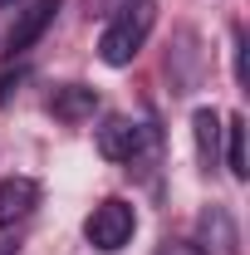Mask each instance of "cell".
Returning <instances> with one entry per match:
<instances>
[{
	"mask_svg": "<svg viewBox=\"0 0 250 255\" xmlns=\"http://www.w3.org/2000/svg\"><path fill=\"white\" fill-rule=\"evenodd\" d=\"M152 147H157V132L147 123H137V118L113 113V118H103V128H98V152L108 162H142Z\"/></svg>",
	"mask_w": 250,
	"mask_h": 255,
	"instance_id": "3",
	"label": "cell"
},
{
	"mask_svg": "<svg viewBox=\"0 0 250 255\" xmlns=\"http://www.w3.org/2000/svg\"><path fill=\"white\" fill-rule=\"evenodd\" d=\"M54 10H59V0H34L30 10H20V20H15V30H10V39H5V49L10 54H25L39 34L49 30V20H54Z\"/></svg>",
	"mask_w": 250,
	"mask_h": 255,
	"instance_id": "5",
	"label": "cell"
},
{
	"mask_svg": "<svg viewBox=\"0 0 250 255\" xmlns=\"http://www.w3.org/2000/svg\"><path fill=\"white\" fill-rule=\"evenodd\" d=\"M15 84H20V74H15V79H10V74H0V103L15 94Z\"/></svg>",
	"mask_w": 250,
	"mask_h": 255,
	"instance_id": "12",
	"label": "cell"
},
{
	"mask_svg": "<svg viewBox=\"0 0 250 255\" xmlns=\"http://www.w3.org/2000/svg\"><path fill=\"white\" fill-rule=\"evenodd\" d=\"M196 246H201V251L216 246V255H236V226H231V211H226V206L201 211V241H196Z\"/></svg>",
	"mask_w": 250,
	"mask_h": 255,
	"instance_id": "8",
	"label": "cell"
},
{
	"mask_svg": "<svg viewBox=\"0 0 250 255\" xmlns=\"http://www.w3.org/2000/svg\"><path fill=\"white\" fill-rule=\"evenodd\" d=\"M236 79L246 84V34L236 30Z\"/></svg>",
	"mask_w": 250,
	"mask_h": 255,
	"instance_id": "11",
	"label": "cell"
},
{
	"mask_svg": "<svg viewBox=\"0 0 250 255\" xmlns=\"http://www.w3.org/2000/svg\"><path fill=\"white\" fill-rule=\"evenodd\" d=\"M221 132H226V162H231V177L246 182V177H250V162H246V118H226Z\"/></svg>",
	"mask_w": 250,
	"mask_h": 255,
	"instance_id": "9",
	"label": "cell"
},
{
	"mask_svg": "<svg viewBox=\"0 0 250 255\" xmlns=\"http://www.w3.org/2000/svg\"><path fill=\"white\" fill-rule=\"evenodd\" d=\"M94 108H98V89H89V84H59L49 94V113L64 123H84V118H94Z\"/></svg>",
	"mask_w": 250,
	"mask_h": 255,
	"instance_id": "6",
	"label": "cell"
},
{
	"mask_svg": "<svg viewBox=\"0 0 250 255\" xmlns=\"http://www.w3.org/2000/svg\"><path fill=\"white\" fill-rule=\"evenodd\" d=\"M132 231H137V211L127 206L123 196H108V201H98L94 211H89V221H84V236H89V246L103 255L123 251L127 241H132Z\"/></svg>",
	"mask_w": 250,
	"mask_h": 255,
	"instance_id": "2",
	"label": "cell"
},
{
	"mask_svg": "<svg viewBox=\"0 0 250 255\" xmlns=\"http://www.w3.org/2000/svg\"><path fill=\"white\" fill-rule=\"evenodd\" d=\"M152 25H157L152 0H127L123 10L103 25V34H98V59L108 64V69H127V64L137 59V49L147 44Z\"/></svg>",
	"mask_w": 250,
	"mask_h": 255,
	"instance_id": "1",
	"label": "cell"
},
{
	"mask_svg": "<svg viewBox=\"0 0 250 255\" xmlns=\"http://www.w3.org/2000/svg\"><path fill=\"white\" fill-rule=\"evenodd\" d=\"M191 137H196L201 167L211 172V167H216V152H221V113L216 108H196V113H191Z\"/></svg>",
	"mask_w": 250,
	"mask_h": 255,
	"instance_id": "7",
	"label": "cell"
},
{
	"mask_svg": "<svg viewBox=\"0 0 250 255\" xmlns=\"http://www.w3.org/2000/svg\"><path fill=\"white\" fill-rule=\"evenodd\" d=\"M152 255H206V251H201L196 241H162Z\"/></svg>",
	"mask_w": 250,
	"mask_h": 255,
	"instance_id": "10",
	"label": "cell"
},
{
	"mask_svg": "<svg viewBox=\"0 0 250 255\" xmlns=\"http://www.w3.org/2000/svg\"><path fill=\"white\" fill-rule=\"evenodd\" d=\"M34 206H39V182L34 177H5L0 182V231L25 221Z\"/></svg>",
	"mask_w": 250,
	"mask_h": 255,
	"instance_id": "4",
	"label": "cell"
}]
</instances>
